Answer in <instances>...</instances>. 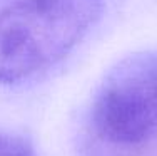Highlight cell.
I'll use <instances>...</instances> for the list:
<instances>
[{
  "label": "cell",
  "instance_id": "cell-1",
  "mask_svg": "<svg viewBox=\"0 0 157 156\" xmlns=\"http://www.w3.org/2000/svg\"><path fill=\"white\" fill-rule=\"evenodd\" d=\"M104 12V0H13L0 12V84H18L74 50Z\"/></svg>",
  "mask_w": 157,
  "mask_h": 156
},
{
  "label": "cell",
  "instance_id": "cell-2",
  "mask_svg": "<svg viewBox=\"0 0 157 156\" xmlns=\"http://www.w3.org/2000/svg\"><path fill=\"white\" fill-rule=\"evenodd\" d=\"M90 126L109 144L132 148L157 133V52L121 59L107 70L90 106Z\"/></svg>",
  "mask_w": 157,
  "mask_h": 156
},
{
  "label": "cell",
  "instance_id": "cell-3",
  "mask_svg": "<svg viewBox=\"0 0 157 156\" xmlns=\"http://www.w3.org/2000/svg\"><path fill=\"white\" fill-rule=\"evenodd\" d=\"M0 156H37L32 143L24 136L0 131Z\"/></svg>",
  "mask_w": 157,
  "mask_h": 156
}]
</instances>
